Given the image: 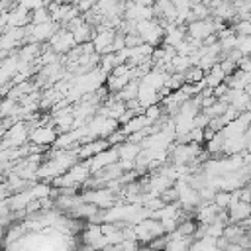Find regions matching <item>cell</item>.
I'll return each instance as SVG.
<instances>
[{
	"label": "cell",
	"instance_id": "1",
	"mask_svg": "<svg viewBox=\"0 0 251 251\" xmlns=\"http://www.w3.org/2000/svg\"><path fill=\"white\" fill-rule=\"evenodd\" d=\"M80 200L86 202V204L96 206L98 210H108V208H112L114 204H118V194H116L112 188L102 186V188H90V190H86V192L80 196Z\"/></svg>",
	"mask_w": 251,
	"mask_h": 251
},
{
	"label": "cell",
	"instance_id": "2",
	"mask_svg": "<svg viewBox=\"0 0 251 251\" xmlns=\"http://www.w3.org/2000/svg\"><path fill=\"white\" fill-rule=\"evenodd\" d=\"M133 231H135L137 243H141V245H147V243L153 241L155 237L165 235L163 224H161L159 220H155V218H145V220H141L139 224L133 226Z\"/></svg>",
	"mask_w": 251,
	"mask_h": 251
},
{
	"label": "cell",
	"instance_id": "3",
	"mask_svg": "<svg viewBox=\"0 0 251 251\" xmlns=\"http://www.w3.org/2000/svg\"><path fill=\"white\" fill-rule=\"evenodd\" d=\"M57 135H59V133H57L53 122H51L49 126L39 124L37 127H33V129L29 131V143L39 145V147H47V145H53V143H55Z\"/></svg>",
	"mask_w": 251,
	"mask_h": 251
},
{
	"label": "cell",
	"instance_id": "4",
	"mask_svg": "<svg viewBox=\"0 0 251 251\" xmlns=\"http://www.w3.org/2000/svg\"><path fill=\"white\" fill-rule=\"evenodd\" d=\"M75 45H76V43H75L73 33H71L69 29H65V27H59V29L53 33V37L49 39V47H51L53 53H57V55H61V53L67 55Z\"/></svg>",
	"mask_w": 251,
	"mask_h": 251
},
{
	"label": "cell",
	"instance_id": "5",
	"mask_svg": "<svg viewBox=\"0 0 251 251\" xmlns=\"http://www.w3.org/2000/svg\"><path fill=\"white\" fill-rule=\"evenodd\" d=\"M116 161H118V149H116V147H108V149L100 151L98 155L90 157V159L86 161V165H88V169H90V175H94L96 171H100V169H104V167H108V165H112V163H116Z\"/></svg>",
	"mask_w": 251,
	"mask_h": 251
},
{
	"label": "cell",
	"instance_id": "6",
	"mask_svg": "<svg viewBox=\"0 0 251 251\" xmlns=\"http://www.w3.org/2000/svg\"><path fill=\"white\" fill-rule=\"evenodd\" d=\"M249 216H251V204H247V202L237 200L235 204H231L227 208V220H229V224H239V222L247 220Z\"/></svg>",
	"mask_w": 251,
	"mask_h": 251
},
{
	"label": "cell",
	"instance_id": "7",
	"mask_svg": "<svg viewBox=\"0 0 251 251\" xmlns=\"http://www.w3.org/2000/svg\"><path fill=\"white\" fill-rule=\"evenodd\" d=\"M118 149V161H133L135 163V157L139 155L141 151V145L139 143H133V141H122L120 145H114Z\"/></svg>",
	"mask_w": 251,
	"mask_h": 251
},
{
	"label": "cell",
	"instance_id": "8",
	"mask_svg": "<svg viewBox=\"0 0 251 251\" xmlns=\"http://www.w3.org/2000/svg\"><path fill=\"white\" fill-rule=\"evenodd\" d=\"M147 126H151V124L147 122V118H145L143 114H137V116H133L129 122H126L120 129H122V133H124L126 137H129V135H133V133H137V131L145 129Z\"/></svg>",
	"mask_w": 251,
	"mask_h": 251
},
{
	"label": "cell",
	"instance_id": "9",
	"mask_svg": "<svg viewBox=\"0 0 251 251\" xmlns=\"http://www.w3.org/2000/svg\"><path fill=\"white\" fill-rule=\"evenodd\" d=\"M190 239L188 237H182L178 235L176 231H171L167 233V245H165V251H188L190 249Z\"/></svg>",
	"mask_w": 251,
	"mask_h": 251
},
{
	"label": "cell",
	"instance_id": "10",
	"mask_svg": "<svg viewBox=\"0 0 251 251\" xmlns=\"http://www.w3.org/2000/svg\"><path fill=\"white\" fill-rule=\"evenodd\" d=\"M224 78H226V75H224V71L220 69V65H214V67L204 75V84H206L208 88H216V86H220V84L224 82Z\"/></svg>",
	"mask_w": 251,
	"mask_h": 251
},
{
	"label": "cell",
	"instance_id": "11",
	"mask_svg": "<svg viewBox=\"0 0 251 251\" xmlns=\"http://www.w3.org/2000/svg\"><path fill=\"white\" fill-rule=\"evenodd\" d=\"M198 229V222L196 220H192V218H182L178 224H176V233L178 235H182V237H190V235H194V231Z\"/></svg>",
	"mask_w": 251,
	"mask_h": 251
},
{
	"label": "cell",
	"instance_id": "12",
	"mask_svg": "<svg viewBox=\"0 0 251 251\" xmlns=\"http://www.w3.org/2000/svg\"><path fill=\"white\" fill-rule=\"evenodd\" d=\"M245 233H247V229H243L239 224H227V226L224 227V233H222V235H224L229 243H237Z\"/></svg>",
	"mask_w": 251,
	"mask_h": 251
},
{
	"label": "cell",
	"instance_id": "13",
	"mask_svg": "<svg viewBox=\"0 0 251 251\" xmlns=\"http://www.w3.org/2000/svg\"><path fill=\"white\" fill-rule=\"evenodd\" d=\"M204 75H206V73H204L200 67L192 65V67L184 73V80H186V84H198V82L204 80Z\"/></svg>",
	"mask_w": 251,
	"mask_h": 251
},
{
	"label": "cell",
	"instance_id": "14",
	"mask_svg": "<svg viewBox=\"0 0 251 251\" xmlns=\"http://www.w3.org/2000/svg\"><path fill=\"white\" fill-rule=\"evenodd\" d=\"M212 202L216 204L218 210H227L229 204H231V192H227V190H216V196H214Z\"/></svg>",
	"mask_w": 251,
	"mask_h": 251
},
{
	"label": "cell",
	"instance_id": "15",
	"mask_svg": "<svg viewBox=\"0 0 251 251\" xmlns=\"http://www.w3.org/2000/svg\"><path fill=\"white\" fill-rule=\"evenodd\" d=\"M45 22H51V14L45 6L37 8L31 12V25H37V24H45Z\"/></svg>",
	"mask_w": 251,
	"mask_h": 251
},
{
	"label": "cell",
	"instance_id": "16",
	"mask_svg": "<svg viewBox=\"0 0 251 251\" xmlns=\"http://www.w3.org/2000/svg\"><path fill=\"white\" fill-rule=\"evenodd\" d=\"M143 116L147 118V122H149V124H155V122L163 116V108H161V104H153V106L143 108Z\"/></svg>",
	"mask_w": 251,
	"mask_h": 251
},
{
	"label": "cell",
	"instance_id": "17",
	"mask_svg": "<svg viewBox=\"0 0 251 251\" xmlns=\"http://www.w3.org/2000/svg\"><path fill=\"white\" fill-rule=\"evenodd\" d=\"M190 143H196V145L204 143V129L192 127V129H190Z\"/></svg>",
	"mask_w": 251,
	"mask_h": 251
},
{
	"label": "cell",
	"instance_id": "18",
	"mask_svg": "<svg viewBox=\"0 0 251 251\" xmlns=\"http://www.w3.org/2000/svg\"><path fill=\"white\" fill-rule=\"evenodd\" d=\"M18 4H22L27 12H33V10L41 8V6H45V4H43V0H20Z\"/></svg>",
	"mask_w": 251,
	"mask_h": 251
},
{
	"label": "cell",
	"instance_id": "19",
	"mask_svg": "<svg viewBox=\"0 0 251 251\" xmlns=\"http://www.w3.org/2000/svg\"><path fill=\"white\" fill-rule=\"evenodd\" d=\"M120 251H139V243L135 239H124L120 243Z\"/></svg>",
	"mask_w": 251,
	"mask_h": 251
},
{
	"label": "cell",
	"instance_id": "20",
	"mask_svg": "<svg viewBox=\"0 0 251 251\" xmlns=\"http://www.w3.org/2000/svg\"><path fill=\"white\" fill-rule=\"evenodd\" d=\"M131 2L137 4V6H153L155 0H131Z\"/></svg>",
	"mask_w": 251,
	"mask_h": 251
},
{
	"label": "cell",
	"instance_id": "21",
	"mask_svg": "<svg viewBox=\"0 0 251 251\" xmlns=\"http://www.w3.org/2000/svg\"><path fill=\"white\" fill-rule=\"evenodd\" d=\"M224 251H243V249H241L237 243H227V247H226Z\"/></svg>",
	"mask_w": 251,
	"mask_h": 251
},
{
	"label": "cell",
	"instance_id": "22",
	"mask_svg": "<svg viewBox=\"0 0 251 251\" xmlns=\"http://www.w3.org/2000/svg\"><path fill=\"white\" fill-rule=\"evenodd\" d=\"M249 127H251V122H249Z\"/></svg>",
	"mask_w": 251,
	"mask_h": 251
},
{
	"label": "cell",
	"instance_id": "23",
	"mask_svg": "<svg viewBox=\"0 0 251 251\" xmlns=\"http://www.w3.org/2000/svg\"><path fill=\"white\" fill-rule=\"evenodd\" d=\"M249 251H251V249H249Z\"/></svg>",
	"mask_w": 251,
	"mask_h": 251
}]
</instances>
